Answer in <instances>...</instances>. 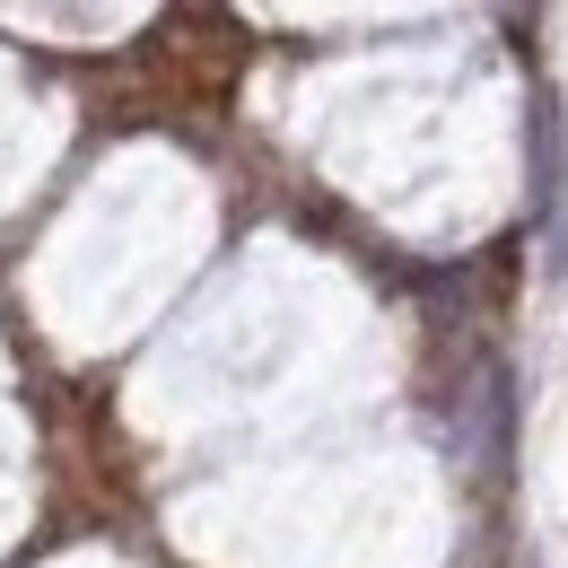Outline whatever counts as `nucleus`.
I'll list each match as a JSON object with an SVG mask.
<instances>
[{"mask_svg":"<svg viewBox=\"0 0 568 568\" xmlns=\"http://www.w3.org/2000/svg\"><path fill=\"white\" fill-rule=\"evenodd\" d=\"M534 202L542 211L560 202V114H551V97L534 105Z\"/></svg>","mask_w":568,"mask_h":568,"instance_id":"nucleus-1","label":"nucleus"}]
</instances>
